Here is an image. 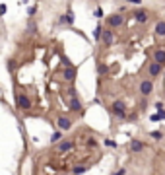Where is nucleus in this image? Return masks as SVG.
Listing matches in <instances>:
<instances>
[{
    "label": "nucleus",
    "mask_w": 165,
    "mask_h": 175,
    "mask_svg": "<svg viewBox=\"0 0 165 175\" xmlns=\"http://www.w3.org/2000/svg\"><path fill=\"white\" fill-rule=\"evenodd\" d=\"M128 2H130V4H140L142 0H128Z\"/></svg>",
    "instance_id": "2f4dec72"
},
{
    "label": "nucleus",
    "mask_w": 165,
    "mask_h": 175,
    "mask_svg": "<svg viewBox=\"0 0 165 175\" xmlns=\"http://www.w3.org/2000/svg\"><path fill=\"white\" fill-rule=\"evenodd\" d=\"M130 16L138 21V24H146V21L150 20V12L148 10H142V8H138V10H132V14Z\"/></svg>",
    "instance_id": "39448f33"
},
{
    "label": "nucleus",
    "mask_w": 165,
    "mask_h": 175,
    "mask_svg": "<svg viewBox=\"0 0 165 175\" xmlns=\"http://www.w3.org/2000/svg\"><path fill=\"white\" fill-rule=\"evenodd\" d=\"M152 92H154V82H152V80H142V82H140V93L146 97Z\"/></svg>",
    "instance_id": "423d86ee"
},
{
    "label": "nucleus",
    "mask_w": 165,
    "mask_h": 175,
    "mask_svg": "<svg viewBox=\"0 0 165 175\" xmlns=\"http://www.w3.org/2000/svg\"><path fill=\"white\" fill-rule=\"evenodd\" d=\"M154 31H155L157 37H165V20H159V21H157L155 27H154Z\"/></svg>",
    "instance_id": "4468645a"
},
{
    "label": "nucleus",
    "mask_w": 165,
    "mask_h": 175,
    "mask_svg": "<svg viewBox=\"0 0 165 175\" xmlns=\"http://www.w3.org/2000/svg\"><path fill=\"white\" fill-rule=\"evenodd\" d=\"M161 68H163L161 64H157V62L154 61V62H150V64H148V74L152 76V78H155V76H159V74H161Z\"/></svg>",
    "instance_id": "1a4fd4ad"
},
{
    "label": "nucleus",
    "mask_w": 165,
    "mask_h": 175,
    "mask_svg": "<svg viewBox=\"0 0 165 175\" xmlns=\"http://www.w3.org/2000/svg\"><path fill=\"white\" fill-rule=\"evenodd\" d=\"M124 173H126V169H124V167H120V169H119V171H115L113 175H124Z\"/></svg>",
    "instance_id": "c85d7f7f"
},
{
    "label": "nucleus",
    "mask_w": 165,
    "mask_h": 175,
    "mask_svg": "<svg viewBox=\"0 0 165 175\" xmlns=\"http://www.w3.org/2000/svg\"><path fill=\"white\" fill-rule=\"evenodd\" d=\"M85 171H88V167H85V165H74V167H72V173H74V175H82V173H85Z\"/></svg>",
    "instance_id": "aec40b11"
},
{
    "label": "nucleus",
    "mask_w": 165,
    "mask_h": 175,
    "mask_svg": "<svg viewBox=\"0 0 165 175\" xmlns=\"http://www.w3.org/2000/svg\"><path fill=\"white\" fill-rule=\"evenodd\" d=\"M107 72H109V66H107L105 62H99V64H97V74H99V76H105Z\"/></svg>",
    "instance_id": "f3484780"
},
{
    "label": "nucleus",
    "mask_w": 165,
    "mask_h": 175,
    "mask_svg": "<svg viewBox=\"0 0 165 175\" xmlns=\"http://www.w3.org/2000/svg\"><path fill=\"white\" fill-rule=\"evenodd\" d=\"M70 109H72L74 113H82V111H84L82 101L78 99V96H76V97H70Z\"/></svg>",
    "instance_id": "f8f14e48"
},
{
    "label": "nucleus",
    "mask_w": 165,
    "mask_h": 175,
    "mask_svg": "<svg viewBox=\"0 0 165 175\" xmlns=\"http://www.w3.org/2000/svg\"><path fill=\"white\" fill-rule=\"evenodd\" d=\"M154 61L157 64H161V66H165V49H155L154 51Z\"/></svg>",
    "instance_id": "9b49d317"
},
{
    "label": "nucleus",
    "mask_w": 165,
    "mask_h": 175,
    "mask_svg": "<svg viewBox=\"0 0 165 175\" xmlns=\"http://www.w3.org/2000/svg\"><path fill=\"white\" fill-rule=\"evenodd\" d=\"M56 125H59V128H60V130H68V128H72V121H70L68 117L60 115L59 119H56Z\"/></svg>",
    "instance_id": "9d476101"
},
{
    "label": "nucleus",
    "mask_w": 165,
    "mask_h": 175,
    "mask_svg": "<svg viewBox=\"0 0 165 175\" xmlns=\"http://www.w3.org/2000/svg\"><path fill=\"white\" fill-rule=\"evenodd\" d=\"M130 150H132V152H142V150H144V142L132 140V142H130Z\"/></svg>",
    "instance_id": "2eb2a0df"
},
{
    "label": "nucleus",
    "mask_w": 165,
    "mask_h": 175,
    "mask_svg": "<svg viewBox=\"0 0 165 175\" xmlns=\"http://www.w3.org/2000/svg\"><path fill=\"white\" fill-rule=\"evenodd\" d=\"M105 144L109 146V148H115V146H117V142H115V140H111V138H107V140H105Z\"/></svg>",
    "instance_id": "b1692460"
},
{
    "label": "nucleus",
    "mask_w": 165,
    "mask_h": 175,
    "mask_svg": "<svg viewBox=\"0 0 165 175\" xmlns=\"http://www.w3.org/2000/svg\"><path fill=\"white\" fill-rule=\"evenodd\" d=\"M150 136L155 138V140H159V138H163V132H159V130H154V132H150Z\"/></svg>",
    "instance_id": "4be33fe9"
},
{
    "label": "nucleus",
    "mask_w": 165,
    "mask_h": 175,
    "mask_svg": "<svg viewBox=\"0 0 165 175\" xmlns=\"http://www.w3.org/2000/svg\"><path fill=\"white\" fill-rule=\"evenodd\" d=\"M6 68H8V72H16V68H18V61H16V58H10V61L6 62Z\"/></svg>",
    "instance_id": "a211bd4d"
},
{
    "label": "nucleus",
    "mask_w": 165,
    "mask_h": 175,
    "mask_svg": "<svg viewBox=\"0 0 165 175\" xmlns=\"http://www.w3.org/2000/svg\"><path fill=\"white\" fill-rule=\"evenodd\" d=\"M124 16L123 14H111V16H107V27H111V29H119L120 25L124 24Z\"/></svg>",
    "instance_id": "f257e3e1"
},
{
    "label": "nucleus",
    "mask_w": 165,
    "mask_h": 175,
    "mask_svg": "<svg viewBox=\"0 0 165 175\" xmlns=\"http://www.w3.org/2000/svg\"><path fill=\"white\" fill-rule=\"evenodd\" d=\"M101 43H103V47H113V43H115V29H111V27L103 29V31H101Z\"/></svg>",
    "instance_id": "f03ea898"
},
{
    "label": "nucleus",
    "mask_w": 165,
    "mask_h": 175,
    "mask_svg": "<svg viewBox=\"0 0 165 175\" xmlns=\"http://www.w3.org/2000/svg\"><path fill=\"white\" fill-rule=\"evenodd\" d=\"M59 21L60 24H68V25H74V21H76V16H74V10L70 8L66 14H64V16H60L59 18Z\"/></svg>",
    "instance_id": "6e6552de"
},
{
    "label": "nucleus",
    "mask_w": 165,
    "mask_h": 175,
    "mask_svg": "<svg viewBox=\"0 0 165 175\" xmlns=\"http://www.w3.org/2000/svg\"><path fill=\"white\" fill-rule=\"evenodd\" d=\"M88 144H89V146H97V142H95V138H88Z\"/></svg>",
    "instance_id": "7c9ffc66"
},
{
    "label": "nucleus",
    "mask_w": 165,
    "mask_h": 175,
    "mask_svg": "<svg viewBox=\"0 0 165 175\" xmlns=\"http://www.w3.org/2000/svg\"><path fill=\"white\" fill-rule=\"evenodd\" d=\"M111 111H113V115H117V117H120V119H124V117H126V105H124V101H123V99H117V101L111 105Z\"/></svg>",
    "instance_id": "7ed1b4c3"
},
{
    "label": "nucleus",
    "mask_w": 165,
    "mask_h": 175,
    "mask_svg": "<svg viewBox=\"0 0 165 175\" xmlns=\"http://www.w3.org/2000/svg\"><path fill=\"white\" fill-rule=\"evenodd\" d=\"M157 117H159V121H165V111H163V109H161L159 113H157Z\"/></svg>",
    "instance_id": "c756f323"
},
{
    "label": "nucleus",
    "mask_w": 165,
    "mask_h": 175,
    "mask_svg": "<svg viewBox=\"0 0 165 175\" xmlns=\"http://www.w3.org/2000/svg\"><path fill=\"white\" fill-rule=\"evenodd\" d=\"M25 31L29 33V35H35V33H37V24H35L33 20H29V21H27V27H25Z\"/></svg>",
    "instance_id": "dca6fc26"
},
{
    "label": "nucleus",
    "mask_w": 165,
    "mask_h": 175,
    "mask_svg": "<svg viewBox=\"0 0 165 175\" xmlns=\"http://www.w3.org/2000/svg\"><path fill=\"white\" fill-rule=\"evenodd\" d=\"M101 31H103V27L95 25V29H93V39H95V41H101Z\"/></svg>",
    "instance_id": "412c9836"
},
{
    "label": "nucleus",
    "mask_w": 165,
    "mask_h": 175,
    "mask_svg": "<svg viewBox=\"0 0 165 175\" xmlns=\"http://www.w3.org/2000/svg\"><path fill=\"white\" fill-rule=\"evenodd\" d=\"M74 148V142L72 140H62V142H59V152L60 154H66V152H70Z\"/></svg>",
    "instance_id": "ddd939ff"
},
{
    "label": "nucleus",
    "mask_w": 165,
    "mask_h": 175,
    "mask_svg": "<svg viewBox=\"0 0 165 175\" xmlns=\"http://www.w3.org/2000/svg\"><path fill=\"white\" fill-rule=\"evenodd\" d=\"M16 101H18V107L27 111V109H31V99L27 93H16Z\"/></svg>",
    "instance_id": "20e7f679"
},
{
    "label": "nucleus",
    "mask_w": 165,
    "mask_h": 175,
    "mask_svg": "<svg viewBox=\"0 0 165 175\" xmlns=\"http://www.w3.org/2000/svg\"><path fill=\"white\" fill-rule=\"evenodd\" d=\"M76 76H78V68L76 66H68V68H64V72H62V78L66 80V82H74Z\"/></svg>",
    "instance_id": "0eeeda50"
},
{
    "label": "nucleus",
    "mask_w": 165,
    "mask_h": 175,
    "mask_svg": "<svg viewBox=\"0 0 165 175\" xmlns=\"http://www.w3.org/2000/svg\"><path fill=\"white\" fill-rule=\"evenodd\" d=\"M95 18H103V10L101 8H95Z\"/></svg>",
    "instance_id": "bb28decb"
},
{
    "label": "nucleus",
    "mask_w": 165,
    "mask_h": 175,
    "mask_svg": "<svg viewBox=\"0 0 165 175\" xmlns=\"http://www.w3.org/2000/svg\"><path fill=\"white\" fill-rule=\"evenodd\" d=\"M60 140H62V132H60V130H54V132L51 134V142L56 144V142H60Z\"/></svg>",
    "instance_id": "6ab92c4d"
},
{
    "label": "nucleus",
    "mask_w": 165,
    "mask_h": 175,
    "mask_svg": "<svg viewBox=\"0 0 165 175\" xmlns=\"http://www.w3.org/2000/svg\"><path fill=\"white\" fill-rule=\"evenodd\" d=\"M6 10H8V8H6V4H0V16H4Z\"/></svg>",
    "instance_id": "cd10ccee"
},
{
    "label": "nucleus",
    "mask_w": 165,
    "mask_h": 175,
    "mask_svg": "<svg viewBox=\"0 0 165 175\" xmlns=\"http://www.w3.org/2000/svg\"><path fill=\"white\" fill-rule=\"evenodd\" d=\"M35 12H37V6H29V10H27V14H29V16H33Z\"/></svg>",
    "instance_id": "a878e982"
},
{
    "label": "nucleus",
    "mask_w": 165,
    "mask_h": 175,
    "mask_svg": "<svg viewBox=\"0 0 165 175\" xmlns=\"http://www.w3.org/2000/svg\"><path fill=\"white\" fill-rule=\"evenodd\" d=\"M66 93H68L70 97H76V96H78V93H76V88H74V86H72V88H68V92H66Z\"/></svg>",
    "instance_id": "5701e85b"
},
{
    "label": "nucleus",
    "mask_w": 165,
    "mask_h": 175,
    "mask_svg": "<svg viewBox=\"0 0 165 175\" xmlns=\"http://www.w3.org/2000/svg\"><path fill=\"white\" fill-rule=\"evenodd\" d=\"M62 64H64V68H68V66H72V62H70V61H68V58H66V56H62Z\"/></svg>",
    "instance_id": "393cba45"
}]
</instances>
